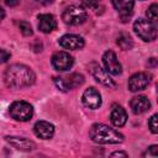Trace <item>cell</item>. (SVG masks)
<instances>
[{
  "label": "cell",
  "instance_id": "cell-1",
  "mask_svg": "<svg viewBox=\"0 0 158 158\" xmlns=\"http://www.w3.org/2000/svg\"><path fill=\"white\" fill-rule=\"evenodd\" d=\"M36 75L32 69L25 64H12L4 73V81L9 88L22 89L35 83Z\"/></svg>",
  "mask_w": 158,
  "mask_h": 158
},
{
  "label": "cell",
  "instance_id": "cell-2",
  "mask_svg": "<svg viewBox=\"0 0 158 158\" xmlns=\"http://www.w3.org/2000/svg\"><path fill=\"white\" fill-rule=\"evenodd\" d=\"M89 137L94 142L100 143V144H107V143L116 144V143H121L123 141V136L118 131H116L104 123L93 125L89 131Z\"/></svg>",
  "mask_w": 158,
  "mask_h": 158
},
{
  "label": "cell",
  "instance_id": "cell-3",
  "mask_svg": "<svg viewBox=\"0 0 158 158\" xmlns=\"http://www.w3.org/2000/svg\"><path fill=\"white\" fill-rule=\"evenodd\" d=\"M133 30H135L136 35L146 42L154 41L157 38V26L154 22H152L149 20L138 19L133 23Z\"/></svg>",
  "mask_w": 158,
  "mask_h": 158
},
{
  "label": "cell",
  "instance_id": "cell-4",
  "mask_svg": "<svg viewBox=\"0 0 158 158\" xmlns=\"http://www.w3.org/2000/svg\"><path fill=\"white\" fill-rule=\"evenodd\" d=\"M62 19L67 25L78 26V25H81L86 21L88 12L85 11L84 7H81L79 5H72L64 10Z\"/></svg>",
  "mask_w": 158,
  "mask_h": 158
},
{
  "label": "cell",
  "instance_id": "cell-5",
  "mask_svg": "<svg viewBox=\"0 0 158 158\" xmlns=\"http://www.w3.org/2000/svg\"><path fill=\"white\" fill-rule=\"evenodd\" d=\"M54 83L57 88L62 91H68L72 89H75L80 86L84 83V77L79 73H72L69 75H63V77H56Z\"/></svg>",
  "mask_w": 158,
  "mask_h": 158
},
{
  "label": "cell",
  "instance_id": "cell-6",
  "mask_svg": "<svg viewBox=\"0 0 158 158\" xmlns=\"http://www.w3.org/2000/svg\"><path fill=\"white\" fill-rule=\"evenodd\" d=\"M10 115L17 121H28L33 116L32 106L26 101H15L10 106Z\"/></svg>",
  "mask_w": 158,
  "mask_h": 158
},
{
  "label": "cell",
  "instance_id": "cell-7",
  "mask_svg": "<svg viewBox=\"0 0 158 158\" xmlns=\"http://www.w3.org/2000/svg\"><path fill=\"white\" fill-rule=\"evenodd\" d=\"M73 63H74L73 57L67 52L60 51V52H56L52 56V65L56 70L59 72L69 70L73 67Z\"/></svg>",
  "mask_w": 158,
  "mask_h": 158
},
{
  "label": "cell",
  "instance_id": "cell-8",
  "mask_svg": "<svg viewBox=\"0 0 158 158\" xmlns=\"http://www.w3.org/2000/svg\"><path fill=\"white\" fill-rule=\"evenodd\" d=\"M89 70H90L91 75L95 78V80L99 81L100 84H102L105 86H109V88H115L116 86L115 81L110 78L106 69H102L98 63H90L89 64Z\"/></svg>",
  "mask_w": 158,
  "mask_h": 158
},
{
  "label": "cell",
  "instance_id": "cell-9",
  "mask_svg": "<svg viewBox=\"0 0 158 158\" xmlns=\"http://www.w3.org/2000/svg\"><path fill=\"white\" fill-rule=\"evenodd\" d=\"M102 62L105 65V69L107 73L112 74V75H118L122 73V67L121 63L118 62L116 54L112 51H106L102 56Z\"/></svg>",
  "mask_w": 158,
  "mask_h": 158
},
{
  "label": "cell",
  "instance_id": "cell-10",
  "mask_svg": "<svg viewBox=\"0 0 158 158\" xmlns=\"http://www.w3.org/2000/svg\"><path fill=\"white\" fill-rule=\"evenodd\" d=\"M151 77L147 73H136L128 79V89L131 91H139L143 90L149 84Z\"/></svg>",
  "mask_w": 158,
  "mask_h": 158
},
{
  "label": "cell",
  "instance_id": "cell-11",
  "mask_svg": "<svg viewBox=\"0 0 158 158\" xmlns=\"http://www.w3.org/2000/svg\"><path fill=\"white\" fill-rule=\"evenodd\" d=\"M114 7L117 10L122 22H126L131 15H132V9H133V0H111Z\"/></svg>",
  "mask_w": 158,
  "mask_h": 158
},
{
  "label": "cell",
  "instance_id": "cell-12",
  "mask_svg": "<svg viewBox=\"0 0 158 158\" xmlns=\"http://www.w3.org/2000/svg\"><path fill=\"white\" fill-rule=\"evenodd\" d=\"M59 44L65 49L77 51L84 47V40L78 35H64L59 38Z\"/></svg>",
  "mask_w": 158,
  "mask_h": 158
},
{
  "label": "cell",
  "instance_id": "cell-13",
  "mask_svg": "<svg viewBox=\"0 0 158 158\" xmlns=\"http://www.w3.org/2000/svg\"><path fill=\"white\" fill-rule=\"evenodd\" d=\"M83 104L89 109H98L101 105V95L95 88H89L83 93Z\"/></svg>",
  "mask_w": 158,
  "mask_h": 158
},
{
  "label": "cell",
  "instance_id": "cell-14",
  "mask_svg": "<svg viewBox=\"0 0 158 158\" xmlns=\"http://www.w3.org/2000/svg\"><path fill=\"white\" fill-rule=\"evenodd\" d=\"M33 132L42 139H49L54 135V126L47 121H37L33 126Z\"/></svg>",
  "mask_w": 158,
  "mask_h": 158
},
{
  "label": "cell",
  "instance_id": "cell-15",
  "mask_svg": "<svg viewBox=\"0 0 158 158\" xmlns=\"http://www.w3.org/2000/svg\"><path fill=\"white\" fill-rule=\"evenodd\" d=\"M130 106H131L132 112L136 114V115H138V114H143L147 110H149L151 102H149V100H148L147 96L138 95V96L132 98V100L130 101Z\"/></svg>",
  "mask_w": 158,
  "mask_h": 158
},
{
  "label": "cell",
  "instance_id": "cell-16",
  "mask_svg": "<svg viewBox=\"0 0 158 158\" xmlns=\"http://www.w3.org/2000/svg\"><path fill=\"white\" fill-rule=\"evenodd\" d=\"M57 27L56 17L51 14H41L38 16V28L43 33H49Z\"/></svg>",
  "mask_w": 158,
  "mask_h": 158
},
{
  "label": "cell",
  "instance_id": "cell-17",
  "mask_svg": "<svg viewBox=\"0 0 158 158\" xmlns=\"http://www.w3.org/2000/svg\"><path fill=\"white\" fill-rule=\"evenodd\" d=\"M6 141L19 151L28 152V151H32L35 148V143L27 138H23V137H6Z\"/></svg>",
  "mask_w": 158,
  "mask_h": 158
},
{
  "label": "cell",
  "instance_id": "cell-18",
  "mask_svg": "<svg viewBox=\"0 0 158 158\" xmlns=\"http://www.w3.org/2000/svg\"><path fill=\"white\" fill-rule=\"evenodd\" d=\"M127 121V114L121 106H114L111 111V122L116 127H122Z\"/></svg>",
  "mask_w": 158,
  "mask_h": 158
},
{
  "label": "cell",
  "instance_id": "cell-19",
  "mask_svg": "<svg viewBox=\"0 0 158 158\" xmlns=\"http://www.w3.org/2000/svg\"><path fill=\"white\" fill-rule=\"evenodd\" d=\"M116 42H117L118 47H120L121 49H123V51H128V49H131L132 46H133V42H132L131 37H130L127 33H120Z\"/></svg>",
  "mask_w": 158,
  "mask_h": 158
},
{
  "label": "cell",
  "instance_id": "cell-20",
  "mask_svg": "<svg viewBox=\"0 0 158 158\" xmlns=\"http://www.w3.org/2000/svg\"><path fill=\"white\" fill-rule=\"evenodd\" d=\"M146 15H147V17H148L149 21H152V22L156 23L157 22V16H158V6H157V4H152L147 9Z\"/></svg>",
  "mask_w": 158,
  "mask_h": 158
},
{
  "label": "cell",
  "instance_id": "cell-21",
  "mask_svg": "<svg viewBox=\"0 0 158 158\" xmlns=\"http://www.w3.org/2000/svg\"><path fill=\"white\" fill-rule=\"evenodd\" d=\"M17 25H19V28H20V31H21V33L23 36H31L32 35V27H31V25L28 22L21 21Z\"/></svg>",
  "mask_w": 158,
  "mask_h": 158
},
{
  "label": "cell",
  "instance_id": "cell-22",
  "mask_svg": "<svg viewBox=\"0 0 158 158\" xmlns=\"http://www.w3.org/2000/svg\"><path fill=\"white\" fill-rule=\"evenodd\" d=\"M157 114H154L151 118H149V121H148V126H149V128H151V131H152V133H157L158 132V125H157Z\"/></svg>",
  "mask_w": 158,
  "mask_h": 158
},
{
  "label": "cell",
  "instance_id": "cell-23",
  "mask_svg": "<svg viewBox=\"0 0 158 158\" xmlns=\"http://www.w3.org/2000/svg\"><path fill=\"white\" fill-rule=\"evenodd\" d=\"M10 57H11L10 52H7L6 49H2V48H0V64H1V63H5V62H7V60L10 59Z\"/></svg>",
  "mask_w": 158,
  "mask_h": 158
},
{
  "label": "cell",
  "instance_id": "cell-24",
  "mask_svg": "<svg viewBox=\"0 0 158 158\" xmlns=\"http://www.w3.org/2000/svg\"><path fill=\"white\" fill-rule=\"evenodd\" d=\"M147 154L148 156H152V157H157L158 156V147L157 146H151L147 151Z\"/></svg>",
  "mask_w": 158,
  "mask_h": 158
},
{
  "label": "cell",
  "instance_id": "cell-25",
  "mask_svg": "<svg viewBox=\"0 0 158 158\" xmlns=\"http://www.w3.org/2000/svg\"><path fill=\"white\" fill-rule=\"evenodd\" d=\"M99 1H100V0H83V2H84L86 6H89V7H93V6L98 5Z\"/></svg>",
  "mask_w": 158,
  "mask_h": 158
},
{
  "label": "cell",
  "instance_id": "cell-26",
  "mask_svg": "<svg viewBox=\"0 0 158 158\" xmlns=\"http://www.w3.org/2000/svg\"><path fill=\"white\" fill-rule=\"evenodd\" d=\"M20 2V0H5V4L7 6H16Z\"/></svg>",
  "mask_w": 158,
  "mask_h": 158
},
{
  "label": "cell",
  "instance_id": "cell-27",
  "mask_svg": "<svg viewBox=\"0 0 158 158\" xmlns=\"http://www.w3.org/2000/svg\"><path fill=\"white\" fill-rule=\"evenodd\" d=\"M111 156H112V157H127L128 154H127L126 152H114Z\"/></svg>",
  "mask_w": 158,
  "mask_h": 158
},
{
  "label": "cell",
  "instance_id": "cell-28",
  "mask_svg": "<svg viewBox=\"0 0 158 158\" xmlns=\"http://www.w3.org/2000/svg\"><path fill=\"white\" fill-rule=\"evenodd\" d=\"M38 2H41V4H43V5H49V4H52L54 0H37Z\"/></svg>",
  "mask_w": 158,
  "mask_h": 158
},
{
  "label": "cell",
  "instance_id": "cell-29",
  "mask_svg": "<svg viewBox=\"0 0 158 158\" xmlns=\"http://www.w3.org/2000/svg\"><path fill=\"white\" fill-rule=\"evenodd\" d=\"M4 17H5V10H4V9L0 6V21H1Z\"/></svg>",
  "mask_w": 158,
  "mask_h": 158
}]
</instances>
